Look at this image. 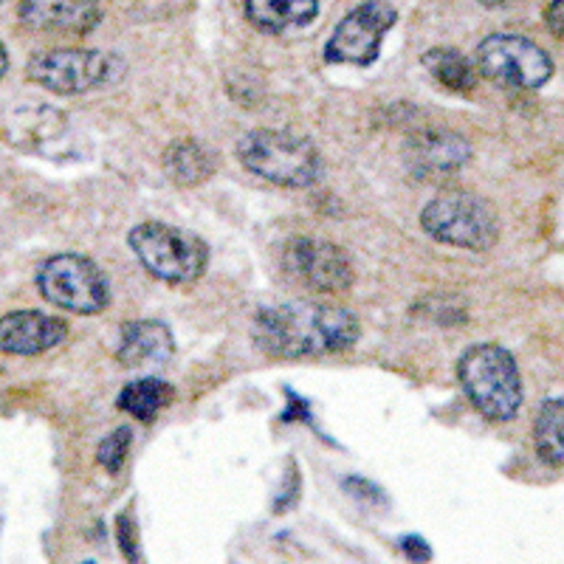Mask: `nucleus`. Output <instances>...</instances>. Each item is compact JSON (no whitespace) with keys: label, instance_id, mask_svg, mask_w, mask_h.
<instances>
[{"label":"nucleus","instance_id":"obj_1","mask_svg":"<svg viewBox=\"0 0 564 564\" xmlns=\"http://www.w3.org/2000/svg\"><path fill=\"white\" fill-rule=\"evenodd\" d=\"M254 345L271 359L294 361L350 350L361 336L356 314L327 302H282L257 311L251 325Z\"/></svg>","mask_w":564,"mask_h":564},{"label":"nucleus","instance_id":"obj_2","mask_svg":"<svg viewBox=\"0 0 564 564\" xmlns=\"http://www.w3.org/2000/svg\"><path fill=\"white\" fill-rule=\"evenodd\" d=\"M240 164L249 173L289 189H305L322 175V155L305 135L282 130H249L235 144Z\"/></svg>","mask_w":564,"mask_h":564},{"label":"nucleus","instance_id":"obj_3","mask_svg":"<svg viewBox=\"0 0 564 564\" xmlns=\"http://www.w3.org/2000/svg\"><path fill=\"white\" fill-rule=\"evenodd\" d=\"M457 376L468 401L488 421H511L522 406L520 367L500 345H475L460 356Z\"/></svg>","mask_w":564,"mask_h":564},{"label":"nucleus","instance_id":"obj_4","mask_svg":"<svg viewBox=\"0 0 564 564\" xmlns=\"http://www.w3.org/2000/svg\"><path fill=\"white\" fill-rule=\"evenodd\" d=\"M128 243L139 263L161 282H195L204 276L209 265V249L193 231H184L178 226L148 220L130 229Z\"/></svg>","mask_w":564,"mask_h":564},{"label":"nucleus","instance_id":"obj_5","mask_svg":"<svg viewBox=\"0 0 564 564\" xmlns=\"http://www.w3.org/2000/svg\"><path fill=\"white\" fill-rule=\"evenodd\" d=\"M421 226L432 240L468 251H488L500 240V218L480 195L441 193L423 206Z\"/></svg>","mask_w":564,"mask_h":564},{"label":"nucleus","instance_id":"obj_6","mask_svg":"<svg viewBox=\"0 0 564 564\" xmlns=\"http://www.w3.org/2000/svg\"><path fill=\"white\" fill-rule=\"evenodd\" d=\"M37 289L45 302L70 314H99L110 302L108 276L83 254L48 257L37 271Z\"/></svg>","mask_w":564,"mask_h":564},{"label":"nucleus","instance_id":"obj_7","mask_svg":"<svg viewBox=\"0 0 564 564\" xmlns=\"http://www.w3.org/2000/svg\"><path fill=\"white\" fill-rule=\"evenodd\" d=\"M477 68L494 83L522 90L542 88L553 77V59L545 48L520 34H488L477 45Z\"/></svg>","mask_w":564,"mask_h":564},{"label":"nucleus","instance_id":"obj_8","mask_svg":"<svg viewBox=\"0 0 564 564\" xmlns=\"http://www.w3.org/2000/svg\"><path fill=\"white\" fill-rule=\"evenodd\" d=\"M398 9L392 0H365L341 18L325 43V63L367 68L379 59L387 32L395 26Z\"/></svg>","mask_w":564,"mask_h":564},{"label":"nucleus","instance_id":"obj_9","mask_svg":"<svg viewBox=\"0 0 564 564\" xmlns=\"http://www.w3.org/2000/svg\"><path fill=\"white\" fill-rule=\"evenodd\" d=\"M110 59L90 48H48L29 59L26 77L59 97H74L108 83Z\"/></svg>","mask_w":564,"mask_h":564},{"label":"nucleus","instance_id":"obj_10","mask_svg":"<svg viewBox=\"0 0 564 564\" xmlns=\"http://www.w3.org/2000/svg\"><path fill=\"white\" fill-rule=\"evenodd\" d=\"M282 265L300 285L316 294H345L352 289L356 271L350 257L336 243L316 238H294L282 251Z\"/></svg>","mask_w":564,"mask_h":564},{"label":"nucleus","instance_id":"obj_11","mask_svg":"<svg viewBox=\"0 0 564 564\" xmlns=\"http://www.w3.org/2000/svg\"><path fill=\"white\" fill-rule=\"evenodd\" d=\"M68 339V325L43 311H12L0 316V352L40 356Z\"/></svg>","mask_w":564,"mask_h":564},{"label":"nucleus","instance_id":"obj_12","mask_svg":"<svg viewBox=\"0 0 564 564\" xmlns=\"http://www.w3.org/2000/svg\"><path fill=\"white\" fill-rule=\"evenodd\" d=\"M20 20L34 32L88 34L102 23L99 0H23Z\"/></svg>","mask_w":564,"mask_h":564},{"label":"nucleus","instance_id":"obj_13","mask_svg":"<svg viewBox=\"0 0 564 564\" xmlns=\"http://www.w3.org/2000/svg\"><path fill=\"white\" fill-rule=\"evenodd\" d=\"M406 159L421 175L455 173L471 159V144L455 130H426L412 135Z\"/></svg>","mask_w":564,"mask_h":564},{"label":"nucleus","instance_id":"obj_14","mask_svg":"<svg viewBox=\"0 0 564 564\" xmlns=\"http://www.w3.org/2000/svg\"><path fill=\"white\" fill-rule=\"evenodd\" d=\"M173 334L164 322H130L122 327V341H119V361L124 367L164 365L173 356Z\"/></svg>","mask_w":564,"mask_h":564},{"label":"nucleus","instance_id":"obj_15","mask_svg":"<svg viewBox=\"0 0 564 564\" xmlns=\"http://www.w3.org/2000/svg\"><path fill=\"white\" fill-rule=\"evenodd\" d=\"M246 18L265 34H282L314 23L319 0H243Z\"/></svg>","mask_w":564,"mask_h":564},{"label":"nucleus","instance_id":"obj_16","mask_svg":"<svg viewBox=\"0 0 564 564\" xmlns=\"http://www.w3.org/2000/svg\"><path fill=\"white\" fill-rule=\"evenodd\" d=\"M164 170L178 186H198L215 173V159L200 141L178 139L164 153Z\"/></svg>","mask_w":564,"mask_h":564},{"label":"nucleus","instance_id":"obj_17","mask_svg":"<svg viewBox=\"0 0 564 564\" xmlns=\"http://www.w3.org/2000/svg\"><path fill=\"white\" fill-rule=\"evenodd\" d=\"M173 395L175 392L167 381L148 376V379H135L130 381V384H124V390L119 392V401H116V404H119L122 412L133 415L135 421L150 423L161 410H167V406L173 404Z\"/></svg>","mask_w":564,"mask_h":564},{"label":"nucleus","instance_id":"obj_18","mask_svg":"<svg viewBox=\"0 0 564 564\" xmlns=\"http://www.w3.org/2000/svg\"><path fill=\"white\" fill-rule=\"evenodd\" d=\"M533 446L547 466H564V398H551L539 406Z\"/></svg>","mask_w":564,"mask_h":564},{"label":"nucleus","instance_id":"obj_19","mask_svg":"<svg viewBox=\"0 0 564 564\" xmlns=\"http://www.w3.org/2000/svg\"><path fill=\"white\" fill-rule=\"evenodd\" d=\"M423 68L430 70L435 83L455 90V94H468L477 85V74L471 63L455 48H432V52H426L423 54Z\"/></svg>","mask_w":564,"mask_h":564},{"label":"nucleus","instance_id":"obj_20","mask_svg":"<svg viewBox=\"0 0 564 564\" xmlns=\"http://www.w3.org/2000/svg\"><path fill=\"white\" fill-rule=\"evenodd\" d=\"M130 443H133V432L128 426H119V430L110 432L102 443H99L97 460L108 468V475H119L124 466V457L130 452Z\"/></svg>","mask_w":564,"mask_h":564},{"label":"nucleus","instance_id":"obj_21","mask_svg":"<svg viewBox=\"0 0 564 564\" xmlns=\"http://www.w3.org/2000/svg\"><path fill=\"white\" fill-rule=\"evenodd\" d=\"M116 533H119V547H122L124 558L130 562H141V551H139V533H135V522L133 513H119V522H116Z\"/></svg>","mask_w":564,"mask_h":564},{"label":"nucleus","instance_id":"obj_22","mask_svg":"<svg viewBox=\"0 0 564 564\" xmlns=\"http://www.w3.org/2000/svg\"><path fill=\"white\" fill-rule=\"evenodd\" d=\"M401 551L410 562H430L432 558V547L423 542L421 536H404L401 539Z\"/></svg>","mask_w":564,"mask_h":564},{"label":"nucleus","instance_id":"obj_23","mask_svg":"<svg viewBox=\"0 0 564 564\" xmlns=\"http://www.w3.org/2000/svg\"><path fill=\"white\" fill-rule=\"evenodd\" d=\"M545 23L553 34L564 37V0H551V7L545 12Z\"/></svg>","mask_w":564,"mask_h":564},{"label":"nucleus","instance_id":"obj_24","mask_svg":"<svg viewBox=\"0 0 564 564\" xmlns=\"http://www.w3.org/2000/svg\"><path fill=\"white\" fill-rule=\"evenodd\" d=\"M477 3L486 9H500V7H508V3H513V0H477Z\"/></svg>","mask_w":564,"mask_h":564},{"label":"nucleus","instance_id":"obj_25","mask_svg":"<svg viewBox=\"0 0 564 564\" xmlns=\"http://www.w3.org/2000/svg\"><path fill=\"white\" fill-rule=\"evenodd\" d=\"M7 68H9V54L7 48H3V43H0V77L7 74Z\"/></svg>","mask_w":564,"mask_h":564}]
</instances>
